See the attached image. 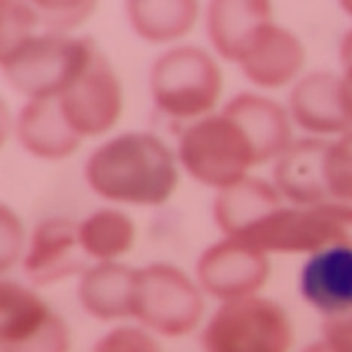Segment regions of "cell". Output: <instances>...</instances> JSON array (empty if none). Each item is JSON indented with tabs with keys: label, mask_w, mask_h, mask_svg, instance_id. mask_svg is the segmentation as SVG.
I'll return each mask as SVG.
<instances>
[{
	"label": "cell",
	"mask_w": 352,
	"mask_h": 352,
	"mask_svg": "<svg viewBox=\"0 0 352 352\" xmlns=\"http://www.w3.org/2000/svg\"><path fill=\"white\" fill-rule=\"evenodd\" d=\"M195 270L204 292L226 303L254 296L268 282L270 261L263 252L226 237L204 249Z\"/></svg>",
	"instance_id": "9c48e42d"
},
{
	"label": "cell",
	"mask_w": 352,
	"mask_h": 352,
	"mask_svg": "<svg viewBox=\"0 0 352 352\" xmlns=\"http://www.w3.org/2000/svg\"><path fill=\"white\" fill-rule=\"evenodd\" d=\"M300 296L324 317L352 312V247L331 244L300 270Z\"/></svg>",
	"instance_id": "4fadbf2b"
},
{
	"label": "cell",
	"mask_w": 352,
	"mask_h": 352,
	"mask_svg": "<svg viewBox=\"0 0 352 352\" xmlns=\"http://www.w3.org/2000/svg\"><path fill=\"white\" fill-rule=\"evenodd\" d=\"M340 8H343L345 12H348V14L352 16V0H345V3H340Z\"/></svg>",
	"instance_id": "d6a6232c"
},
{
	"label": "cell",
	"mask_w": 352,
	"mask_h": 352,
	"mask_svg": "<svg viewBox=\"0 0 352 352\" xmlns=\"http://www.w3.org/2000/svg\"><path fill=\"white\" fill-rule=\"evenodd\" d=\"M292 343L287 310L258 296L226 300L202 331L204 352H289Z\"/></svg>",
	"instance_id": "5b68a950"
},
{
	"label": "cell",
	"mask_w": 352,
	"mask_h": 352,
	"mask_svg": "<svg viewBox=\"0 0 352 352\" xmlns=\"http://www.w3.org/2000/svg\"><path fill=\"white\" fill-rule=\"evenodd\" d=\"M338 52H340V64H343V78L350 82V87H352V28L343 36Z\"/></svg>",
	"instance_id": "f546056e"
},
{
	"label": "cell",
	"mask_w": 352,
	"mask_h": 352,
	"mask_svg": "<svg viewBox=\"0 0 352 352\" xmlns=\"http://www.w3.org/2000/svg\"><path fill=\"white\" fill-rule=\"evenodd\" d=\"M322 333L331 352H352V312L327 317L322 324Z\"/></svg>",
	"instance_id": "83f0119b"
},
{
	"label": "cell",
	"mask_w": 352,
	"mask_h": 352,
	"mask_svg": "<svg viewBox=\"0 0 352 352\" xmlns=\"http://www.w3.org/2000/svg\"><path fill=\"white\" fill-rule=\"evenodd\" d=\"M272 21V5L265 0H214L207 8V36L214 50L240 64L256 33Z\"/></svg>",
	"instance_id": "9a60e30c"
},
{
	"label": "cell",
	"mask_w": 352,
	"mask_h": 352,
	"mask_svg": "<svg viewBox=\"0 0 352 352\" xmlns=\"http://www.w3.org/2000/svg\"><path fill=\"white\" fill-rule=\"evenodd\" d=\"M0 217H3V244H0V268L10 270L16 263L21 254V244H24V228H21L19 219L10 212L8 207H0Z\"/></svg>",
	"instance_id": "4316f807"
},
{
	"label": "cell",
	"mask_w": 352,
	"mask_h": 352,
	"mask_svg": "<svg viewBox=\"0 0 352 352\" xmlns=\"http://www.w3.org/2000/svg\"><path fill=\"white\" fill-rule=\"evenodd\" d=\"M66 122L80 139L109 132L122 113V85L109 56L96 47L76 82L56 96Z\"/></svg>",
	"instance_id": "52a82bcc"
},
{
	"label": "cell",
	"mask_w": 352,
	"mask_h": 352,
	"mask_svg": "<svg viewBox=\"0 0 352 352\" xmlns=\"http://www.w3.org/2000/svg\"><path fill=\"white\" fill-rule=\"evenodd\" d=\"M303 64V43L296 38V33L275 24V21L261 28L240 59L247 80L263 89H277L296 80Z\"/></svg>",
	"instance_id": "5bb4252c"
},
{
	"label": "cell",
	"mask_w": 352,
	"mask_h": 352,
	"mask_svg": "<svg viewBox=\"0 0 352 352\" xmlns=\"http://www.w3.org/2000/svg\"><path fill=\"white\" fill-rule=\"evenodd\" d=\"M230 240L263 254H315L331 244H343L338 226L324 212V207H287V204L272 209L252 228Z\"/></svg>",
	"instance_id": "ba28073f"
},
{
	"label": "cell",
	"mask_w": 352,
	"mask_h": 352,
	"mask_svg": "<svg viewBox=\"0 0 352 352\" xmlns=\"http://www.w3.org/2000/svg\"><path fill=\"white\" fill-rule=\"evenodd\" d=\"M223 73L212 54L195 45L160 54L151 68V94L157 111L176 120H202L217 109Z\"/></svg>",
	"instance_id": "3957f363"
},
{
	"label": "cell",
	"mask_w": 352,
	"mask_h": 352,
	"mask_svg": "<svg viewBox=\"0 0 352 352\" xmlns=\"http://www.w3.org/2000/svg\"><path fill=\"white\" fill-rule=\"evenodd\" d=\"M320 207H324V212L338 226L345 247H352V204L333 202V204H320Z\"/></svg>",
	"instance_id": "f1b7e54d"
},
{
	"label": "cell",
	"mask_w": 352,
	"mask_h": 352,
	"mask_svg": "<svg viewBox=\"0 0 352 352\" xmlns=\"http://www.w3.org/2000/svg\"><path fill=\"white\" fill-rule=\"evenodd\" d=\"M136 275L139 270L122 263H99L82 272L78 298L82 308L96 320H120L134 315Z\"/></svg>",
	"instance_id": "ac0fdd59"
},
{
	"label": "cell",
	"mask_w": 352,
	"mask_h": 352,
	"mask_svg": "<svg viewBox=\"0 0 352 352\" xmlns=\"http://www.w3.org/2000/svg\"><path fill=\"white\" fill-rule=\"evenodd\" d=\"M282 200L285 197L280 195L275 184L247 176L240 184L219 190L214 202V219L226 237H237L272 209L282 207Z\"/></svg>",
	"instance_id": "d6986e66"
},
{
	"label": "cell",
	"mask_w": 352,
	"mask_h": 352,
	"mask_svg": "<svg viewBox=\"0 0 352 352\" xmlns=\"http://www.w3.org/2000/svg\"><path fill=\"white\" fill-rule=\"evenodd\" d=\"M50 315L52 310L47 308V303L28 287L16 282L0 285V340L21 336L41 327Z\"/></svg>",
	"instance_id": "7402d4cb"
},
{
	"label": "cell",
	"mask_w": 352,
	"mask_h": 352,
	"mask_svg": "<svg viewBox=\"0 0 352 352\" xmlns=\"http://www.w3.org/2000/svg\"><path fill=\"white\" fill-rule=\"evenodd\" d=\"M136 228L132 219L116 209H101L80 223V244L89 258L101 263L122 256L132 249Z\"/></svg>",
	"instance_id": "44dd1931"
},
{
	"label": "cell",
	"mask_w": 352,
	"mask_h": 352,
	"mask_svg": "<svg viewBox=\"0 0 352 352\" xmlns=\"http://www.w3.org/2000/svg\"><path fill=\"white\" fill-rule=\"evenodd\" d=\"M87 252L80 244V223L64 219L43 221L31 237L24 272L36 287H50L87 272Z\"/></svg>",
	"instance_id": "8fae6325"
},
{
	"label": "cell",
	"mask_w": 352,
	"mask_h": 352,
	"mask_svg": "<svg viewBox=\"0 0 352 352\" xmlns=\"http://www.w3.org/2000/svg\"><path fill=\"white\" fill-rule=\"evenodd\" d=\"M179 160L192 179L219 190L240 184L249 169L261 164L249 136L223 111L184 129Z\"/></svg>",
	"instance_id": "277c9868"
},
{
	"label": "cell",
	"mask_w": 352,
	"mask_h": 352,
	"mask_svg": "<svg viewBox=\"0 0 352 352\" xmlns=\"http://www.w3.org/2000/svg\"><path fill=\"white\" fill-rule=\"evenodd\" d=\"M223 113L244 129L261 162L280 157L292 146V124L287 111L268 96L242 92L226 104Z\"/></svg>",
	"instance_id": "2e32d148"
},
{
	"label": "cell",
	"mask_w": 352,
	"mask_h": 352,
	"mask_svg": "<svg viewBox=\"0 0 352 352\" xmlns=\"http://www.w3.org/2000/svg\"><path fill=\"white\" fill-rule=\"evenodd\" d=\"M303 352H331V348L324 343V340H320V343H312V345H308Z\"/></svg>",
	"instance_id": "1f68e13d"
},
{
	"label": "cell",
	"mask_w": 352,
	"mask_h": 352,
	"mask_svg": "<svg viewBox=\"0 0 352 352\" xmlns=\"http://www.w3.org/2000/svg\"><path fill=\"white\" fill-rule=\"evenodd\" d=\"M38 12L41 26L47 28V33H61L66 36L68 31L78 28L82 21H87L94 14L96 3H33Z\"/></svg>",
	"instance_id": "cb8c5ba5"
},
{
	"label": "cell",
	"mask_w": 352,
	"mask_h": 352,
	"mask_svg": "<svg viewBox=\"0 0 352 352\" xmlns=\"http://www.w3.org/2000/svg\"><path fill=\"white\" fill-rule=\"evenodd\" d=\"M289 113L310 134L352 132V87L343 76L317 71L300 78L289 94Z\"/></svg>",
	"instance_id": "30bf717a"
},
{
	"label": "cell",
	"mask_w": 352,
	"mask_h": 352,
	"mask_svg": "<svg viewBox=\"0 0 352 352\" xmlns=\"http://www.w3.org/2000/svg\"><path fill=\"white\" fill-rule=\"evenodd\" d=\"M99 47L94 38L41 33L0 54L3 76L16 92L31 99H56L66 92Z\"/></svg>",
	"instance_id": "7a4b0ae2"
},
{
	"label": "cell",
	"mask_w": 352,
	"mask_h": 352,
	"mask_svg": "<svg viewBox=\"0 0 352 352\" xmlns=\"http://www.w3.org/2000/svg\"><path fill=\"white\" fill-rule=\"evenodd\" d=\"M85 181L109 202L157 207L179 184L174 153L151 132H127L106 141L85 162Z\"/></svg>",
	"instance_id": "6da1fadb"
},
{
	"label": "cell",
	"mask_w": 352,
	"mask_h": 352,
	"mask_svg": "<svg viewBox=\"0 0 352 352\" xmlns=\"http://www.w3.org/2000/svg\"><path fill=\"white\" fill-rule=\"evenodd\" d=\"M16 139L43 160H61L78 151L80 136L66 122L56 99H31L16 118Z\"/></svg>",
	"instance_id": "e0dca14e"
},
{
	"label": "cell",
	"mask_w": 352,
	"mask_h": 352,
	"mask_svg": "<svg viewBox=\"0 0 352 352\" xmlns=\"http://www.w3.org/2000/svg\"><path fill=\"white\" fill-rule=\"evenodd\" d=\"M204 312V298L184 270L153 263L136 275L134 315L146 329L167 338L195 331Z\"/></svg>",
	"instance_id": "8992f818"
},
{
	"label": "cell",
	"mask_w": 352,
	"mask_h": 352,
	"mask_svg": "<svg viewBox=\"0 0 352 352\" xmlns=\"http://www.w3.org/2000/svg\"><path fill=\"white\" fill-rule=\"evenodd\" d=\"M331 141L300 139L277 157L272 169L275 188L294 207H320L329 204L327 188V151Z\"/></svg>",
	"instance_id": "7c38bea8"
},
{
	"label": "cell",
	"mask_w": 352,
	"mask_h": 352,
	"mask_svg": "<svg viewBox=\"0 0 352 352\" xmlns=\"http://www.w3.org/2000/svg\"><path fill=\"white\" fill-rule=\"evenodd\" d=\"M71 331L59 315H50L41 327L21 336L0 340V352H68Z\"/></svg>",
	"instance_id": "603a6c76"
},
{
	"label": "cell",
	"mask_w": 352,
	"mask_h": 352,
	"mask_svg": "<svg viewBox=\"0 0 352 352\" xmlns=\"http://www.w3.org/2000/svg\"><path fill=\"white\" fill-rule=\"evenodd\" d=\"M94 352H160V345L144 329L118 327L96 343Z\"/></svg>",
	"instance_id": "484cf974"
},
{
	"label": "cell",
	"mask_w": 352,
	"mask_h": 352,
	"mask_svg": "<svg viewBox=\"0 0 352 352\" xmlns=\"http://www.w3.org/2000/svg\"><path fill=\"white\" fill-rule=\"evenodd\" d=\"M38 12L33 8V3H12V0H5L3 3V52H10L16 45L33 36V28H36Z\"/></svg>",
	"instance_id": "d4e9b609"
},
{
	"label": "cell",
	"mask_w": 352,
	"mask_h": 352,
	"mask_svg": "<svg viewBox=\"0 0 352 352\" xmlns=\"http://www.w3.org/2000/svg\"><path fill=\"white\" fill-rule=\"evenodd\" d=\"M192 0H132L124 5L129 26L148 43H169L186 36L197 19Z\"/></svg>",
	"instance_id": "ffe728a7"
},
{
	"label": "cell",
	"mask_w": 352,
	"mask_h": 352,
	"mask_svg": "<svg viewBox=\"0 0 352 352\" xmlns=\"http://www.w3.org/2000/svg\"><path fill=\"white\" fill-rule=\"evenodd\" d=\"M333 148H336L338 155L352 167V132H348L345 136H340V141L333 144Z\"/></svg>",
	"instance_id": "4dcf8cb0"
}]
</instances>
